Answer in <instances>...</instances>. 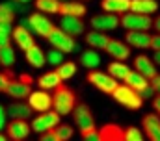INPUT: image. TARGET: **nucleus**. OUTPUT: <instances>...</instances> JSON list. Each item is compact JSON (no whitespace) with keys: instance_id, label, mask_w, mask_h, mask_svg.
I'll return each instance as SVG.
<instances>
[{"instance_id":"obj_41","label":"nucleus","mask_w":160,"mask_h":141,"mask_svg":"<svg viewBox=\"0 0 160 141\" xmlns=\"http://www.w3.org/2000/svg\"><path fill=\"white\" fill-rule=\"evenodd\" d=\"M140 97H142V99H153V97H155L153 87H151V85H145V87L140 91Z\"/></svg>"},{"instance_id":"obj_2","label":"nucleus","mask_w":160,"mask_h":141,"mask_svg":"<svg viewBox=\"0 0 160 141\" xmlns=\"http://www.w3.org/2000/svg\"><path fill=\"white\" fill-rule=\"evenodd\" d=\"M110 95L118 104L125 106L128 109H140L143 106V99L140 97V93L136 89H132L130 85H127V84H118V87Z\"/></svg>"},{"instance_id":"obj_18","label":"nucleus","mask_w":160,"mask_h":141,"mask_svg":"<svg viewBox=\"0 0 160 141\" xmlns=\"http://www.w3.org/2000/svg\"><path fill=\"white\" fill-rule=\"evenodd\" d=\"M4 111L11 119H30V115H32V108L28 104H24L22 100H15V102L8 104Z\"/></svg>"},{"instance_id":"obj_13","label":"nucleus","mask_w":160,"mask_h":141,"mask_svg":"<svg viewBox=\"0 0 160 141\" xmlns=\"http://www.w3.org/2000/svg\"><path fill=\"white\" fill-rule=\"evenodd\" d=\"M60 28H62L65 34L73 35V37H77V35L86 32V24H84L82 17H73V15H62Z\"/></svg>"},{"instance_id":"obj_37","label":"nucleus","mask_w":160,"mask_h":141,"mask_svg":"<svg viewBox=\"0 0 160 141\" xmlns=\"http://www.w3.org/2000/svg\"><path fill=\"white\" fill-rule=\"evenodd\" d=\"M11 24H0V46H6L11 43Z\"/></svg>"},{"instance_id":"obj_44","label":"nucleus","mask_w":160,"mask_h":141,"mask_svg":"<svg viewBox=\"0 0 160 141\" xmlns=\"http://www.w3.org/2000/svg\"><path fill=\"white\" fill-rule=\"evenodd\" d=\"M6 126V111H4V108L0 104V130Z\"/></svg>"},{"instance_id":"obj_31","label":"nucleus","mask_w":160,"mask_h":141,"mask_svg":"<svg viewBox=\"0 0 160 141\" xmlns=\"http://www.w3.org/2000/svg\"><path fill=\"white\" fill-rule=\"evenodd\" d=\"M0 65L4 69H9L15 65V50L11 48V45L0 46Z\"/></svg>"},{"instance_id":"obj_38","label":"nucleus","mask_w":160,"mask_h":141,"mask_svg":"<svg viewBox=\"0 0 160 141\" xmlns=\"http://www.w3.org/2000/svg\"><path fill=\"white\" fill-rule=\"evenodd\" d=\"M11 78H15V74H13V70L11 69L0 70V93L6 91V87H8V84L11 82Z\"/></svg>"},{"instance_id":"obj_36","label":"nucleus","mask_w":160,"mask_h":141,"mask_svg":"<svg viewBox=\"0 0 160 141\" xmlns=\"http://www.w3.org/2000/svg\"><path fill=\"white\" fill-rule=\"evenodd\" d=\"M45 58H47V63H50V65H60V63L63 61V52L58 50V48H52V50H48V52L45 54Z\"/></svg>"},{"instance_id":"obj_33","label":"nucleus","mask_w":160,"mask_h":141,"mask_svg":"<svg viewBox=\"0 0 160 141\" xmlns=\"http://www.w3.org/2000/svg\"><path fill=\"white\" fill-rule=\"evenodd\" d=\"M60 0H36V9L39 13H58Z\"/></svg>"},{"instance_id":"obj_7","label":"nucleus","mask_w":160,"mask_h":141,"mask_svg":"<svg viewBox=\"0 0 160 141\" xmlns=\"http://www.w3.org/2000/svg\"><path fill=\"white\" fill-rule=\"evenodd\" d=\"M62 121V115H58L52 108L50 109H47V111H41L39 115L32 121V124H30V128H32V132H36V134H41V132H45V130H50V128H54L58 123Z\"/></svg>"},{"instance_id":"obj_19","label":"nucleus","mask_w":160,"mask_h":141,"mask_svg":"<svg viewBox=\"0 0 160 141\" xmlns=\"http://www.w3.org/2000/svg\"><path fill=\"white\" fill-rule=\"evenodd\" d=\"M24 56H26V61L32 65V67H36V69H41V67H45V63H47V58H45V52L41 50L39 45H30L26 50H24Z\"/></svg>"},{"instance_id":"obj_25","label":"nucleus","mask_w":160,"mask_h":141,"mask_svg":"<svg viewBox=\"0 0 160 141\" xmlns=\"http://www.w3.org/2000/svg\"><path fill=\"white\" fill-rule=\"evenodd\" d=\"M108 39H110V37L104 34V32H101V30H91V32L86 34V43H88L91 48H95V50H104Z\"/></svg>"},{"instance_id":"obj_49","label":"nucleus","mask_w":160,"mask_h":141,"mask_svg":"<svg viewBox=\"0 0 160 141\" xmlns=\"http://www.w3.org/2000/svg\"><path fill=\"white\" fill-rule=\"evenodd\" d=\"M80 2H88V0H80Z\"/></svg>"},{"instance_id":"obj_6","label":"nucleus","mask_w":160,"mask_h":141,"mask_svg":"<svg viewBox=\"0 0 160 141\" xmlns=\"http://www.w3.org/2000/svg\"><path fill=\"white\" fill-rule=\"evenodd\" d=\"M88 82L91 85H95L99 91L108 93V95L118 87V80L116 78H112L108 72H102V70H97V69H89V72H88Z\"/></svg>"},{"instance_id":"obj_28","label":"nucleus","mask_w":160,"mask_h":141,"mask_svg":"<svg viewBox=\"0 0 160 141\" xmlns=\"http://www.w3.org/2000/svg\"><path fill=\"white\" fill-rule=\"evenodd\" d=\"M80 65L86 69H97L101 65V56L97 54V50H84L80 56Z\"/></svg>"},{"instance_id":"obj_24","label":"nucleus","mask_w":160,"mask_h":141,"mask_svg":"<svg viewBox=\"0 0 160 141\" xmlns=\"http://www.w3.org/2000/svg\"><path fill=\"white\" fill-rule=\"evenodd\" d=\"M101 7H102L106 13L123 15L125 11H128L130 0H101Z\"/></svg>"},{"instance_id":"obj_8","label":"nucleus","mask_w":160,"mask_h":141,"mask_svg":"<svg viewBox=\"0 0 160 141\" xmlns=\"http://www.w3.org/2000/svg\"><path fill=\"white\" fill-rule=\"evenodd\" d=\"M71 113H73L75 124L80 128V134L95 128V117H93V113H91V109H89L88 104H77Z\"/></svg>"},{"instance_id":"obj_22","label":"nucleus","mask_w":160,"mask_h":141,"mask_svg":"<svg viewBox=\"0 0 160 141\" xmlns=\"http://www.w3.org/2000/svg\"><path fill=\"white\" fill-rule=\"evenodd\" d=\"M134 70H138L140 74H143L147 80L157 74V69H155L153 60L147 58V56H143V54H142V56H136V60H134Z\"/></svg>"},{"instance_id":"obj_40","label":"nucleus","mask_w":160,"mask_h":141,"mask_svg":"<svg viewBox=\"0 0 160 141\" xmlns=\"http://www.w3.org/2000/svg\"><path fill=\"white\" fill-rule=\"evenodd\" d=\"M149 85L153 87L155 95H160V74H158V72H157L153 78H149Z\"/></svg>"},{"instance_id":"obj_48","label":"nucleus","mask_w":160,"mask_h":141,"mask_svg":"<svg viewBox=\"0 0 160 141\" xmlns=\"http://www.w3.org/2000/svg\"><path fill=\"white\" fill-rule=\"evenodd\" d=\"M15 2H21V4H28L30 0H15Z\"/></svg>"},{"instance_id":"obj_9","label":"nucleus","mask_w":160,"mask_h":141,"mask_svg":"<svg viewBox=\"0 0 160 141\" xmlns=\"http://www.w3.org/2000/svg\"><path fill=\"white\" fill-rule=\"evenodd\" d=\"M26 26H28V30H30V32L41 35V37H47V35L50 34V30H52L56 24H54V22H50V21L47 19V15H45V13L36 11V13H32V15L26 19Z\"/></svg>"},{"instance_id":"obj_39","label":"nucleus","mask_w":160,"mask_h":141,"mask_svg":"<svg viewBox=\"0 0 160 141\" xmlns=\"http://www.w3.org/2000/svg\"><path fill=\"white\" fill-rule=\"evenodd\" d=\"M80 138L86 141H99V132H97V128H93V130H88V132H82L80 134Z\"/></svg>"},{"instance_id":"obj_11","label":"nucleus","mask_w":160,"mask_h":141,"mask_svg":"<svg viewBox=\"0 0 160 141\" xmlns=\"http://www.w3.org/2000/svg\"><path fill=\"white\" fill-rule=\"evenodd\" d=\"M26 104L32 108V111H47L52 108V100H50V93H47L45 89H39V91H30V95L26 97Z\"/></svg>"},{"instance_id":"obj_30","label":"nucleus","mask_w":160,"mask_h":141,"mask_svg":"<svg viewBox=\"0 0 160 141\" xmlns=\"http://www.w3.org/2000/svg\"><path fill=\"white\" fill-rule=\"evenodd\" d=\"M52 134H54V141H65V139H71L73 138L75 130H73V126H69V124H65V123L60 121L52 128Z\"/></svg>"},{"instance_id":"obj_47","label":"nucleus","mask_w":160,"mask_h":141,"mask_svg":"<svg viewBox=\"0 0 160 141\" xmlns=\"http://www.w3.org/2000/svg\"><path fill=\"white\" fill-rule=\"evenodd\" d=\"M8 138H6V134H0V141H6Z\"/></svg>"},{"instance_id":"obj_14","label":"nucleus","mask_w":160,"mask_h":141,"mask_svg":"<svg viewBox=\"0 0 160 141\" xmlns=\"http://www.w3.org/2000/svg\"><path fill=\"white\" fill-rule=\"evenodd\" d=\"M142 128H143L147 139L160 141V117L157 113H147L142 119Z\"/></svg>"},{"instance_id":"obj_12","label":"nucleus","mask_w":160,"mask_h":141,"mask_svg":"<svg viewBox=\"0 0 160 141\" xmlns=\"http://www.w3.org/2000/svg\"><path fill=\"white\" fill-rule=\"evenodd\" d=\"M91 26H93V30H101V32L116 30L119 26V15L106 13V11L102 15H93L91 17Z\"/></svg>"},{"instance_id":"obj_17","label":"nucleus","mask_w":160,"mask_h":141,"mask_svg":"<svg viewBox=\"0 0 160 141\" xmlns=\"http://www.w3.org/2000/svg\"><path fill=\"white\" fill-rule=\"evenodd\" d=\"M127 45L136 48H151V35L143 30H127Z\"/></svg>"},{"instance_id":"obj_35","label":"nucleus","mask_w":160,"mask_h":141,"mask_svg":"<svg viewBox=\"0 0 160 141\" xmlns=\"http://www.w3.org/2000/svg\"><path fill=\"white\" fill-rule=\"evenodd\" d=\"M143 139V134L140 128L136 126H127L123 128V141H142Z\"/></svg>"},{"instance_id":"obj_43","label":"nucleus","mask_w":160,"mask_h":141,"mask_svg":"<svg viewBox=\"0 0 160 141\" xmlns=\"http://www.w3.org/2000/svg\"><path fill=\"white\" fill-rule=\"evenodd\" d=\"M153 108H155L157 115L160 117V95H155V97H153Z\"/></svg>"},{"instance_id":"obj_16","label":"nucleus","mask_w":160,"mask_h":141,"mask_svg":"<svg viewBox=\"0 0 160 141\" xmlns=\"http://www.w3.org/2000/svg\"><path fill=\"white\" fill-rule=\"evenodd\" d=\"M104 50H106L112 58H116V60H119V61H125V60L130 56V46L125 45V43L119 41V39H112V37L108 39Z\"/></svg>"},{"instance_id":"obj_23","label":"nucleus","mask_w":160,"mask_h":141,"mask_svg":"<svg viewBox=\"0 0 160 141\" xmlns=\"http://www.w3.org/2000/svg\"><path fill=\"white\" fill-rule=\"evenodd\" d=\"M157 9H158L157 0H130V7H128V11L142 13V15H151Z\"/></svg>"},{"instance_id":"obj_15","label":"nucleus","mask_w":160,"mask_h":141,"mask_svg":"<svg viewBox=\"0 0 160 141\" xmlns=\"http://www.w3.org/2000/svg\"><path fill=\"white\" fill-rule=\"evenodd\" d=\"M11 39L15 41V45H17L21 50H26L30 45L36 43L32 32H30L28 26H24V24H19V26H15V28L11 30Z\"/></svg>"},{"instance_id":"obj_27","label":"nucleus","mask_w":160,"mask_h":141,"mask_svg":"<svg viewBox=\"0 0 160 141\" xmlns=\"http://www.w3.org/2000/svg\"><path fill=\"white\" fill-rule=\"evenodd\" d=\"M60 84H62V78L58 76L56 70H48V72L41 74L39 78H38V85H39L41 89H45V91H52Z\"/></svg>"},{"instance_id":"obj_5","label":"nucleus","mask_w":160,"mask_h":141,"mask_svg":"<svg viewBox=\"0 0 160 141\" xmlns=\"http://www.w3.org/2000/svg\"><path fill=\"white\" fill-rule=\"evenodd\" d=\"M119 24L125 30H143V32H147V30L153 28V19H151V15L125 11L119 19Z\"/></svg>"},{"instance_id":"obj_20","label":"nucleus","mask_w":160,"mask_h":141,"mask_svg":"<svg viewBox=\"0 0 160 141\" xmlns=\"http://www.w3.org/2000/svg\"><path fill=\"white\" fill-rule=\"evenodd\" d=\"M97 132H99V141H123V128L119 124L108 123Z\"/></svg>"},{"instance_id":"obj_34","label":"nucleus","mask_w":160,"mask_h":141,"mask_svg":"<svg viewBox=\"0 0 160 141\" xmlns=\"http://www.w3.org/2000/svg\"><path fill=\"white\" fill-rule=\"evenodd\" d=\"M15 21V11L4 2L0 4V24H13Z\"/></svg>"},{"instance_id":"obj_21","label":"nucleus","mask_w":160,"mask_h":141,"mask_svg":"<svg viewBox=\"0 0 160 141\" xmlns=\"http://www.w3.org/2000/svg\"><path fill=\"white\" fill-rule=\"evenodd\" d=\"M58 13L60 15H73V17H84L88 13V7L82 4V2H60V7H58Z\"/></svg>"},{"instance_id":"obj_3","label":"nucleus","mask_w":160,"mask_h":141,"mask_svg":"<svg viewBox=\"0 0 160 141\" xmlns=\"http://www.w3.org/2000/svg\"><path fill=\"white\" fill-rule=\"evenodd\" d=\"M45 39L50 43L52 48H58V50H62L63 54H71V52L77 48V43H75L73 35L65 34L60 26H54V28L50 30V34L47 35Z\"/></svg>"},{"instance_id":"obj_42","label":"nucleus","mask_w":160,"mask_h":141,"mask_svg":"<svg viewBox=\"0 0 160 141\" xmlns=\"http://www.w3.org/2000/svg\"><path fill=\"white\" fill-rule=\"evenodd\" d=\"M151 48L153 50H160V34L151 35Z\"/></svg>"},{"instance_id":"obj_10","label":"nucleus","mask_w":160,"mask_h":141,"mask_svg":"<svg viewBox=\"0 0 160 141\" xmlns=\"http://www.w3.org/2000/svg\"><path fill=\"white\" fill-rule=\"evenodd\" d=\"M30 132H32V128L26 123V119H11L6 126V138L13 141L26 139L30 136Z\"/></svg>"},{"instance_id":"obj_4","label":"nucleus","mask_w":160,"mask_h":141,"mask_svg":"<svg viewBox=\"0 0 160 141\" xmlns=\"http://www.w3.org/2000/svg\"><path fill=\"white\" fill-rule=\"evenodd\" d=\"M32 91V76L30 74H21L19 78H11V82L6 87V95L15 99V100H22L30 95Z\"/></svg>"},{"instance_id":"obj_1","label":"nucleus","mask_w":160,"mask_h":141,"mask_svg":"<svg viewBox=\"0 0 160 141\" xmlns=\"http://www.w3.org/2000/svg\"><path fill=\"white\" fill-rule=\"evenodd\" d=\"M54 93L50 95V100H52V109L58 113V115H69L73 111V108L77 106V95L71 87H67L63 82L52 89Z\"/></svg>"},{"instance_id":"obj_46","label":"nucleus","mask_w":160,"mask_h":141,"mask_svg":"<svg viewBox=\"0 0 160 141\" xmlns=\"http://www.w3.org/2000/svg\"><path fill=\"white\" fill-rule=\"evenodd\" d=\"M155 63L160 65V50H155Z\"/></svg>"},{"instance_id":"obj_45","label":"nucleus","mask_w":160,"mask_h":141,"mask_svg":"<svg viewBox=\"0 0 160 141\" xmlns=\"http://www.w3.org/2000/svg\"><path fill=\"white\" fill-rule=\"evenodd\" d=\"M153 28H155V30H157V32L160 34V15L157 17V19H155V21H153Z\"/></svg>"},{"instance_id":"obj_29","label":"nucleus","mask_w":160,"mask_h":141,"mask_svg":"<svg viewBox=\"0 0 160 141\" xmlns=\"http://www.w3.org/2000/svg\"><path fill=\"white\" fill-rule=\"evenodd\" d=\"M128 70H130V67H128L125 61H119V60H116V61H112V63L108 65V74H110L112 78H116L118 82L127 76Z\"/></svg>"},{"instance_id":"obj_50","label":"nucleus","mask_w":160,"mask_h":141,"mask_svg":"<svg viewBox=\"0 0 160 141\" xmlns=\"http://www.w3.org/2000/svg\"><path fill=\"white\" fill-rule=\"evenodd\" d=\"M60 2H65V0H60Z\"/></svg>"},{"instance_id":"obj_26","label":"nucleus","mask_w":160,"mask_h":141,"mask_svg":"<svg viewBox=\"0 0 160 141\" xmlns=\"http://www.w3.org/2000/svg\"><path fill=\"white\" fill-rule=\"evenodd\" d=\"M123 82H125L127 85H130L132 89H136L138 93H140L145 85H149V80H147L143 74H140L138 70H132V69L127 72V76L123 78Z\"/></svg>"},{"instance_id":"obj_32","label":"nucleus","mask_w":160,"mask_h":141,"mask_svg":"<svg viewBox=\"0 0 160 141\" xmlns=\"http://www.w3.org/2000/svg\"><path fill=\"white\" fill-rule=\"evenodd\" d=\"M58 76L62 78V82H65V80H69V78H73L75 74H77V63L75 61H62L60 65H58Z\"/></svg>"}]
</instances>
